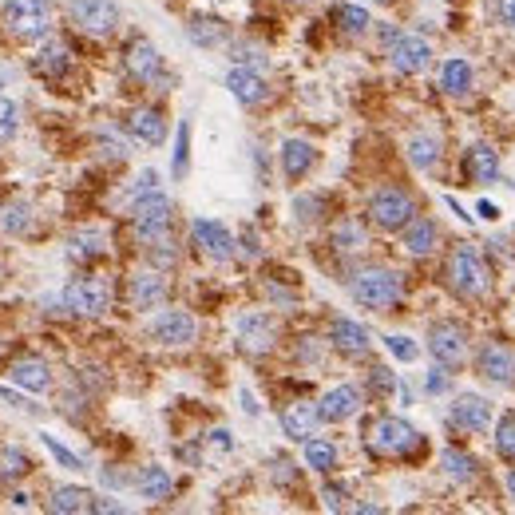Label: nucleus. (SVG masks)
<instances>
[{
	"label": "nucleus",
	"mask_w": 515,
	"mask_h": 515,
	"mask_svg": "<svg viewBox=\"0 0 515 515\" xmlns=\"http://www.w3.org/2000/svg\"><path fill=\"white\" fill-rule=\"evenodd\" d=\"M64 309L76 317H100L111 309V286L103 278H76L64 286Z\"/></svg>",
	"instance_id": "6e6552de"
},
{
	"label": "nucleus",
	"mask_w": 515,
	"mask_h": 515,
	"mask_svg": "<svg viewBox=\"0 0 515 515\" xmlns=\"http://www.w3.org/2000/svg\"><path fill=\"white\" fill-rule=\"evenodd\" d=\"M317 420H321V412L313 409V405H290V409L282 412V432L290 440H302L306 444L309 436H313V428H317Z\"/></svg>",
	"instance_id": "c85d7f7f"
},
{
	"label": "nucleus",
	"mask_w": 515,
	"mask_h": 515,
	"mask_svg": "<svg viewBox=\"0 0 515 515\" xmlns=\"http://www.w3.org/2000/svg\"><path fill=\"white\" fill-rule=\"evenodd\" d=\"M401 234H405V250H409V254H416V258L432 254V250H436V238H440L436 222H432V218H420V214L412 218Z\"/></svg>",
	"instance_id": "bb28decb"
},
{
	"label": "nucleus",
	"mask_w": 515,
	"mask_h": 515,
	"mask_svg": "<svg viewBox=\"0 0 515 515\" xmlns=\"http://www.w3.org/2000/svg\"><path fill=\"white\" fill-rule=\"evenodd\" d=\"M151 337L167 349H183L199 337V321L187 313V309H163L155 321H151Z\"/></svg>",
	"instance_id": "9d476101"
},
{
	"label": "nucleus",
	"mask_w": 515,
	"mask_h": 515,
	"mask_svg": "<svg viewBox=\"0 0 515 515\" xmlns=\"http://www.w3.org/2000/svg\"><path fill=\"white\" fill-rule=\"evenodd\" d=\"M68 68H72V56H68V48H64L60 40H48V44L32 56V72L44 76V80H60Z\"/></svg>",
	"instance_id": "393cba45"
},
{
	"label": "nucleus",
	"mask_w": 515,
	"mask_h": 515,
	"mask_svg": "<svg viewBox=\"0 0 515 515\" xmlns=\"http://www.w3.org/2000/svg\"><path fill=\"white\" fill-rule=\"evenodd\" d=\"M373 4H393V0H373Z\"/></svg>",
	"instance_id": "6e6d98bb"
},
{
	"label": "nucleus",
	"mask_w": 515,
	"mask_h": 515,
	"mask_svg": "<svg viewBox=\"0 0 515 515\" xmlns=\"http://www.w3.org/2000/svg\"><path fill=\"white\" fill-rule=\"evenodd\" d=\"M405 294V282L397 270H385V266H373V270H361L353 274L349 282V298L365 309H393Z\"/></svg>",
	"instance_id": "f257e3e1"
},
{
	"label": "nucleus",
	"mask_w": 515,
	"mask_h": 515,
	"mask_svg": "<svg viewBox=\"0 0 515 515\" xmlns=\"http://www.w3.org/2000/svg\"><path fill=\"white\" fill-rule=\"evenodd\" d=\"M464 175L472 179V183H496L500 179V155L488 147V143H476L468 155H464Z\"/></svg>",
	"instance_id": "5701e85b"
},
{
	"label": "nucleus",
	"mask_w": 515,
	"mask_h": 515,
	"mask_svg": "<svg viewBox=\"0 0 515 515\" xmlns=\"http://www.w3.org/2000/svg\"><path fill=\"white\" fill-rule=\"evenodd\" d=\"M321 500H325V508H329V512L345 508V492H341V488H325V492H321Z\"/></svg>",
	"instance_id": "8fccbe9b"
},
{
	"label": "nucleus",
	"mask_w": 515,
	"mask_h": 515,
	"mask_svg": "<svg viewBox=\"0 0 515 515\" xmlns=\"http://www.w3.org/2000/svg\"><path fill=\"white\" fill-rule=\"evenodd\" d=\"M389 64H393L401 76H416V72H424V68L432 64V44H428L424 36L401 32V36L389 44Z\"/></svg>",
	"instance_id": "ddd939ff"
},
{
	"label": "nucleus",
	"mask_w": 515,
	"mask_h": 515,
	"mask_svg": "<svg viewBox=\"0 0 515 515\" xmlns=\"http://www.w3.org/2000/svg\"><path fill=\"white\" fill-rule=\"evenodd\" d=\"M496 452L504 460H515V412H504L496 424Z\"/></svg>",
	"instance_id": "ea45409f"
},
{
	"label": "nucleus",
	"mask_w": 515,
	"mask_h": 515,
	"mask_svg": "<svg viewBox=\"0 0 515 515\" xmlns=\"http://www.w3.org/2000/svg\"><path fill=\"white\" fill-rule=\"evenodd\" d=\"M440 88L448 92V96H468L472 92V64L464 60V56H452V60H444V68H440Z\"/></svg>",
	"instance_id": "cd10ccee"
},
{
	"label": "nucleus",
	"mask_w": 515,
	"mask_h": 515,
	"mask_svg": "<svg viewBox=\"0 0 515 515\" xmlns=\"http://www.w3.org/2000/svg\"><path fill=\"white\" fill-rule=\"evenodd\" d=\"M135 492H139L147 504H163V500H171L175 480H171V472H167V468L151 464V468H143V472L135 476Z\"/></svg>",
	"instance_id": "b1692460"
},
{
	"label": "nucleus",
	"mask_w": 515,
	"mask_h": 515,
	"mask_svg": "<svg viewBox=\"0 0 515 515\" xmlns=\"http://www.w3.org/2000/svg\"><path fill=\"white\" fill-rule=\"evenodd\" d=\"M274 337H278V325L270 313H246L238 321V345L250 353H266L274 345Z\"/></svg>",
	"instance_id": "6ab92c4d"
},
{
	"label": "nucleus",
	"mask_w": 515,
	"mask_h": 515,
	"mask_svg": "<svg viewBox=\"0 0 515 515\" xmlns=\"http://www.w3.org/2000/svg\"><path fill=\"white\" fill-rule=\"evenodd\" d=\"M127 72L139 80V84H159L163 80V56L151 40H131L127 48Z\"/></svg>",
	"instance_id": "a211bd4d"
},
{
	"label": "nucleus",
	"mask_w": 515,
	"mask_h": 515,
	"mask_svg": "<svg viewBox=\"0 0 515 515\" xmlns=\"http://www.w3.org/2000/svg\"><path fill=\"white\" fill-rule=\"evenodd\" d=\"M4 28L16 40H44L52 32V4L48 0H8Z\"/></svg>",
	"instance_id": "f03ea898"
},
{
	"label": "nucleus",
	"mask_w": 515,
	"mask_h": 515,
	"mask_svg": "<svg viewBox=\"0 0 515 515\" xmlns=\"http://www.w3.org/2000/svg\"><path fill=\"white\" fill-rule=\"evenodd\" d=\"M191 40H195V44H203V48H214V44H222V40H226V28H222L218 20H203V16H195V20H191Z\"/></svg>",
	"instance_id": "58836bf2"
},
{
	"label": "nucleus",
	"mask_w": 515,
	"mask_h": 515,
	"mask_svg": "<svg viewBox=\"0 0 515 515\" xmlns=\"http://www.w3.org/2000/svg\"><path fill=\"white\" fill-rule=\"evenodd\" d=\"M306 468L321 472V476H329V472L337 468V444H333V440H325V436H309L306 440Z\"/></svg>",
	"instance_id": "2f4dec72"
},
{
	"label": "nucleus",
	"mask_w": 515,
	"mask_h": 515,
	"mask_svg": "<svg viewBox=\"0 0 515 515\" xmlns=\"http://www.w3.org/2000/svg\"><path fill=\"white\" fill-rule=\"evenodd\" d=\"M385 349H389L397 361H405V365H412V361L420 357V349L412 345V337H405V333H389V337H385Z\"/></svg>",
	"instance_id": "79ce46f5"
},
{
	"label": "nucleus",
	"mask_w": 515,
	"mask_h": 515,
	"mask_svg": "<svg viewBox=\"0 0 515 515\" xmlns=\"http://www.w3.org/2000/svg\"><path fill=\"white\" fill-rule=\"evenodd\" d=\"M92 492L88 488H76V484H68V488H56L52 492V500H48V508L56 515H76V512H92Z\"/></svg>",
	"instance_id": "7c9ffc66"
},
{
	"label": "nucleus",
	"mask_w": 515,
	"mask_h": 515,
	"mask_svg": "<svg viewBox=\"0 0 515 515\" xmlns=\"http://www.w3.org/2000/svg\"><path fill=\"white\" fill-rule=\"evenodd\" d=\"M171 199L167 195H159V191H151V195H139V203L131 210V226H135V234L143 238V242H155V238H167V230H171Z\"/></svg>",
	"instance_id": "0eeeda50"
},
{
	"label": "nucleus",
	"mask_w": 515,
	"mask_h": 515,
	"mask_svg": "<svg viewBox=\"0 0 515 515\" xmlns=\"http://www.w3.org/2000/svg\"><path fill=\"white\" fill-rule=\"evenodd\" d=\"M480 218H492V222H496V218H500V206H492L484 199V203H480Z\"/></svg>",
	"instance_id": "603ef678"
},
{
	"label": "nucleus",
	"mask_w": 515,
	"mask_h": 515,
	"mask_svg": "<svg viewBox=\"0 0 515 515\" xmlns=\"http://www.w3.org/2000/svg\"><path fill=\"white\" fill-rule=\"evenodd\" d=\"M226 92L242 103V107H258V103L270 96V88H266L262 72H258V68H250V64H234V68L226 72Z\"/></svg>",
	"instance_id": "2eb2a0df"
},
{
	"label": "nucleus",
	"mask_w": 515,
	"mask_h": 515,
	"mask_svg": "<svg viewBox=\"0 0 515 515\" xmlns=\"http://www.w3.org/2000/svg\"><path fill=\"white\" fill-rule=\"evenodd\" d=\"M191 171V123L183 119L179 123V135H175V159H171V175L175 179H187Z\"/></svg>",
	"instance_id": "e433bc0d"
},
{
	"label": "nucleus",
	"mask_w": 515,
	"mask_h": 515,
	"mask_svg": "<svg viewBox=\"0 0 515 515\" xmlns=\"http://www.w3.org/2000/svg\"><path fill=\"white\" fill-rule=\"evenodd\" d=\"M0 222H4V230H8V234H24L32 218H28V206H24V203H12V206H4Z\"/></svg>",
	"instance_id": "c03bdc74"
},
{
	"label": "nucleus",
	"mask_w": 515,
	"mask_h": 515,
	"mask_svg": "<svg viewBox=\"0 0 515 515\" xmlns=\"http://www.w3.org/2000/svg\"><path fill=\"white\" fill-rule=\"evenodd\" d=\"M214 444H218V448H230V432H226V428H218V432H214Z\"/></svg>",
	"instance_id": "864d4df0"
},
{
	"label": "nucleus",
	"mask_w": 515,
	"mask_h": 515,
	"mask_svg": "<svg viewBox=\"0 0 515 515\" xmlns=\"http://www.w3.org/2000/svg\"><path fill=\"white\" fill-rule=\"evenodd\" d=\"M0 353H4V341H0Z\"/></svg>",
	"instance_id": "4d7b16f0"
},
{
	"label": "nucleus",
	"mask_w": 515,
	"mask_h": 515,
	"mask_svg": "<svg viewBox=\"0 0 515 515\" xmlns=\"http://www.w3.org/2000/svg\"><path fill=\"white\" fill-rule=\"evenodd\" d=\"M508 496H512V500H515V468H512V472H508Z\"/></svg>",
	"instance_id": "5fc2aeb1"
},
{
	"label": "nucleus",
	"mask_w": 515,
	"mask_h": 515,
	"mask_svg": "<svg viewBox=\"0 0 515 515\" xmlns=\"http://www.w3.org/2000/svg\"><path fill=\"white\" fill-rule=\"evenodd\" d=\"M32 472V460L24 448H0V480H24Z\"/></svg>",
	"instance_id": "c9c22d12"
},
{
	"label": "nucleus",
	"mask_w": 515,
	"mask_h": 515,
	"mask_svg": "<svg viewBox=\"0 0 515 515\" xmlns=\"http://www.w3.org/2000/svg\"><path fill=\"white\" fill-rule=\"evenodd\" d=\"M100 155L111 159V163H123V159H127V143L115 139V135H100Z\"/></svg>",
	"instance_id": "a18cd8bd"
},
{
	"label": "nucleus",
	"mask_w": 515,
	"mask_h": 515,
	"mask_svg": "<svg viewBox=\"0 0 515 515\" xmlns=\"http://www.w3.org/2000/svg\"><path fill=\"white\" fill-rule=\"evenodd\" d=\"M302 4H306V0H302Z\"/></svg>",
	"instance_id": "13d9d810"
},
{
	"label": "nucleus",
	"mask_w": 515,
	"mask_h": 515,
	"mask_svg": "<svg viewBox=\"0 0 515 515\" xmlns=\"http://www.w3.org/2000/svg\"><path fill=\"white\" fill-rule=\"evenodd\" d=\"M16 127H20V107L8 96H0V143H8L16 135Z\"/></svg>",
	"instance_id": "37998d69"
},
{
	"label": "nucleus",
	"mask_w": 515,
	"mask_h": 515,
	"mask_svg": "<svg viewBox=\"0 0 515 515\" xmlns=\"http://www.w3.org/2000/svg\"><path fill=\"white\" fill-rule=\"evenodd\" d=\"M333 246H337L341 254L361 250V246H365V230H361V222H353V218L337 222V226H333Z\"/></svg>",
	"instance_id": "4c0bfd02"
},
{
	"label": "nucleus",
	"mask_w": 515,
	"mask_h": 515,
	"mask_svg": "<svg viewBox=\"0 0 515 515\" xmlns=\"http://www.w3.org/2000/svg\"><path fill=\"white\" fill-rule=\"evenodd\" d=\"M329 345L337 349V353H345V357H361V353H369V329L361 325V321H353V317H333L329 321Z\"/></svg>",
	"instance_id": "dca6fc26"
},
{
	"label": "nucleus",
	"mask_w": 515,
	"mask_h": 515,
	"mask_svg": "<svg viewBox=\"0 0 515 515\" xmlns=\"http://www.w3.org/2000/svg\"><path fill=\"white\" fill-rule=\"evenodd\" d=\"M8 377H12L16 389H28V393H48L52 389V369L40 357H16L8 365Z\"/></svg>",
	"instance_id": "412c9836"
},
{
	"label": "nucleus",
	"mask_w": 515,
	"mask_h": 515,
	"mask_svg": "<svg viewBox=\"0 0 515 515\" xmlns=\"http://www.w3.org/2000/svg\"><path fill=\"white\" fill-rule=\"evenodd\" d=\"M68 16L80 32L88 36H111L119 28V8L115 0H72L68 4Z\"/></svg>",
	"instance_id": "1a4fd4ad"
},
{
	"label": "nucleus",
	"mask_w": 515,
	"mask_h": 515,
	"mask_svg": "<svg viewBox=\"0 0 515 515\" xmlns=\"http://www.w3.org/2000/svg\"><path fill=\"white\" fill-rule=\"evenodd\" d=\"M317 412H321L325 424H341V420L357 416V412H361V389H357V385H333V389L317 401Z\"/></svg>",
	"instance_id": "f3484780"
},
{
	"label": "nucleus",
	"mask_w": 515,
	"mask_h": 515,
	"mask_svg": "<svg viewBox=\"0 0 515 515\" xmlns=\"http://www.w3.org/2000/svg\"><path fill=\"white\" fill-rule=\"evenodd\" d=\"M448 424L456 432H488L492 428V401L480 393H460L448 409Z\"/></svg>",
	"instance_id": "9b49d317"
},
{
	"label": "nucleus",
	"mask_w": 515,
	"mask_h": 515,
	"mask_svg": "<svg viewBox=\"0 0 515 515\" xmlns=\"http://www.w3.org/2000/svg\"><path fill=\"white\" fill-rule=\"evenodd\" d=\"M333 24L345 32V36H361V32H369V12L365 8H357V4H333Z\"/></svg>",
	"instance_id": "f704fd0d"
},
{
	"label": "nucleus",
	"mask_w": 515,
	"mask_h": 515,
	"mask_svg": "<svg viewBox=\"0 0 515 515\" xmlns=\"http://www.w3.org/2000/svg\"><path fill=\"white\" fill-rule=\"evenodd\" d=\"M127 131H131L139 143H147V147H163V139H167V119H163L159 107H135V111L127 115Z\"/></svg>",
	"instance_id": "4be33fe9"
},
{
	"label": "nucleus",
	"mask_w": 515,
	"mask_h": 515,
	"mask_svg": "<svg viewBox=\"0 0 515 515\" xmlns=\"http://www.w3.org/2000/svg\"><path fill=\"white\" fill-rule=\"evenodd\" d=\"M409 163L416 171H432L440 163V139L436 135H412L409 139Z\"/></svg>",
	"instance_id": "473e14b6"
},
{
	"label": "nucleus",
	"mask_w": 515,
	"mask_h": 515,
	"mask_svg": "<svg viewBox=\"0 0 515 515\" xmlns=\"http://www.w3.org/2000/svg\"><path fill=\"white\" fill-rule=\"evenodd\" d=\"M127 302L135 309H155L167 302V278L159 270H143L127 282Z\"/></svg>",
	"instance_id": "aec40b11"
},
{
	"label": "nucleus",
	"mask_w": 515,
	"mask_h": 515,
	"mask_svg": "<svg viewBox=\"0 0 515 515\" xmlns=\"http://www.w3.org/2000/svg\"><path fill=\"white\" fill-rule=\"evenodd\" d=\"M0 401H8V405H16V409H24V412H36V405H28L24 397H16L12 389H0Z\"/></svg>",
	"instance_id": "3c124183"
},
{
	"label": "nucleus",
	"mask_w": 515,
	"mask_h": 515,
	"mask_svg": "<svg viewBox=\"0 0 515 515\" xmlns=\"http://www.w3.org/2000/svg\"><path fill=\"white\" fill-rule=\"evenodd\" d=\"M496 16H500L504 28H512L515 32V0H496Z\"/></svg>",
	"instance_id": "de8ad7c7"
},
{
	"label": "nucleus",
	"mask_w": 515,
	"mask_h": 515,
	"mask_svg": "<svg viewBox=\"0 0 515 515\" xmlns=\"http://www.w3.org/2000/svg\"><path fill=\"white\" fill-rule=\"evenodd\" d=\"M373 389H377V393H393V389H397V377H393L389 369H373Z\"/></svg>",
	"instance_id": "49530a36"
},
{
	"label": "nucleus",
	"mask_w": 515,
	"mask_h": 515,
	"mask_svg": "<svg viewBox=\"0 0 515 515\" xmlns=\"http://www.w3.org/2000/svg\"><path fill=\"white\" fill-rule=\"evenodd\" d=\"M448 286L460 298H484L488 294V270H484L476 246H456L448 254Z\"/></svg>",
	"instance_id": "20e7f679"
},
{
	"label": "nucleus",
	"mask_w": 515,
	"mask_h": 515,
	"mask_svg": "<svg viewBox=\"0 0 515 515\" xmlns=\"http://www.w3.org/2000/svg\"><path fill=\"white\" fill-rule=\"evenodd\" d=\"M424 389H428L432 397H440V393H448V377H444V373H428V377H424Z\"/></svg>",
	"instance_id": "09e8293b"
},
{
	"label": "nucleus",
	"mask_w": 515,
	"mask_h": 515,
	"mask_svg": "<svg viewBox=\"0 0 515 515\" xmlns=\"http://www.w3.org/2000/svg\"><path fill=\"white\" fill-rule=\"evenodd\" d=\"M313 163H317L313 143H306V139H286L282 143V171H286V179H306L313 171Z\"/></svg>",
	"instance_id": "a878e982"
},
{
	"label": "nucleus",
	"mask_w": 515,
	"mask_h": 515,
	"mask_svg": "<svg viewBox=\"0 0 515 515\" xmlns=\"http://www.w3.org/2000/svg\"><path fill=\"white\" fill-rule=\"evenodd\" d=\"M191 238H195V246L203 250L210 262H230L234 258V246H238L234 234L222 222H214V218H195Z\"/></svg>",
	"instance_id": "4468645a"
},
{
	"label": "nucleus",
	"mask_w": 515,
	"mask_h": 515,
	"mask_svg": "<svg viewBox=\"0 0 515 515\" xmlns=\"http://www.w3.org/2000/svg\"><path fill=\"white\" fill-rule=\"evenodd\" d=\"M103 254H107V234L103 230H76L68 238V258H76V262H96Z\"/></svg>",
	"instance_id": "c756f323"
},
{
	"label": "nucleus",
	"mask_w": 515,
	"mask_h": 515,
	"mask_svg": "<svg viewBox=\"0 0 515 515\" xmlns=\"http://www.w3.org/2000/svg\"><path fill=\"white\" fill-rule=\"evenodd\" d=\"M369 218H373V226H381L389 234H401L412 218H416V203H412V195H405L401 187H381L369 199Z\"/></svg>",
	"instance_id": "39448f33"
},
{
	"label": "nucleus",
	"mask_w": 515,
	"mask_h": 515,
	"mask_svg": "<svg viewBox=\"0 0 515 515\" xmlns=\"http://www.w3.org/2000/svg\"><path fill=\"white\" fill-rule=\"evenodd\" d=\"M476 369L488 385H500V389H512L515 385V357L508 345L500 341H484L480 345V357H476Z\"/></svg>",
	"instance_id": "f8f14e48"
},
{
	"label": "nucleus",
	"mask_w": 515,
	"mask_h": 515,
	"mask_svg": "<svg viewBox=\"0 0 515 515\" xmlns=\"http://www.w3.org/2000/svg\"><path fill=\"white\" fill-rule=\"evenodd\" d=\"M440 464H444V476L456 480V484H472L476 480V460L468 452H460V448H444Z\"/></svg>",
	"instance_id": "72a5a7b5"
},
{
	"label": "nucleus",
	"mask_w": 515,
	"mask_h": 515,
	"mask_svg": "<svg viewBox=\"0 0 515 515\" xmlns=\"http://www.w3.org/2000/svg\"><path fill=\"white\" fill-rule=\"evenodd\" d=\"M428 353L444 365L456 369L468 361V329L460 321H432L428 325Z\"/></svg>",
	"instance_id": "423d86ee"
},
{
	"label": "nucleus",
	"mask_w": 515,
	"mask_h": 515,
	"mask_svg": "<svg viewBox=\"0 0 515 515\" xmlns=\"http://www.w3.org/2000/svg\"><path fill=\"white\" fill-rule=\"evenodd\" d=\"M40 440H44V448H48V452H52V460H56V464H60V468H72V472H84V460H80V456H76V452H68V448H64V444H60V440H56V436H48V432H44V436H40Z\"/></svg>",
	"instance_id": "a19ab883"
},
{
	"label": "nucleus",
	"mask_w": 515,
	"mask_h": 515,
	"mask_svg": "<svg viewBox=\"0 0 515 515\" xmlns=\"http://www.w3.org/2000/svg\"><path fill=\"white\" fill-rule=\"evenodd\" d=\"M369 448L377 456H412L420 448V432L412 428L405 416H377L369 428Z\"/></svg>",
	"instance_id": "7ed1b4c3"
}]
</instances>
